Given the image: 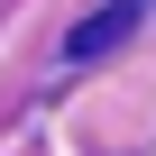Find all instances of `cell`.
<instances>
[{
  "label": "cell",
  "instance_id": "cell-1",
  "mask_svg": "<svg viewBox=\"0 0 156 156\" xmlns=\"http://www.w3.org/2000/svg\"><path fill=\"white\" fill-rule=\"evenodd\" d=\"M138 19H147V0H119V9H92L83 28L64 37V55H73V64H92V55H110V46H119V37L138 28Z\"/></svg>",
  "mask_w": 156,
  "mask_h": 156
}]
</instances>
